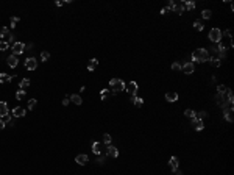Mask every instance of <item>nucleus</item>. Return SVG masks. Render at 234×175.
<instances>
[{"label":"nucleus","instance_id":"9b49d317","mask_svg":"<svg viewBox=\"0 0 234 175\" xmlns=\"http://www.w3.org/2000/svg\"><path fill=\"white\" fill-rule=\"evenodd\" d=\"M6 63H8V66H10V67L14 69V67H17V64H19V60H17L16 55H10L6 58Z\"/></svg>","mask_w":234,"mask_h":175},{"label":"nucleus","instance_id":"c03bdc74","mask_svg":"<svg viewBox=\"0 0 234 175\" xmlns=\"http://www.w3.org/2000/svg\"><path fill=\"white\" fill-rule=\"evenodd\" d=\"M5 125H6V124H5V122H3V120H2V119H0V130H3V128H5Z\"/></svg>","mask_w":234,"mask_h":175},{"label":"nucleus","instance_id":"20e7f679","mask_svg":"<svg viewBox=\"0 0 234 175\" xmlns=\"http://www.w3.org/2000/svg\"><path fill=\"white\" fill-rule=\"evenodd\" d=\"M24 50H25V44L24 42H14L13 44V55H16V56H19V55H22L24 53Z\"/></svg>","mask_w":234,"mask_h":175},{"label":"nucleus","instance_id":"72a5a7b5","mask_svg":"<svg viewBox=\"0 0 234 175\" xmlns=\"http://www.w3.org/2000/svg\"><path fill=\"white\" fill-rule=\"evenodd\" d=\"M105 161H106V155H103V153L97 155V163L98 164H105Z\"/></svg>","mask_w":234,"mask_h":175},{"label":"nucleus","instance_id":"0eeeda50","mask_svg":"<svg viewBox=\"0 0 234 175\" xmlns=\"http://www.w3.org/2000/svg\"><path fill=\"white\" fill-rule=\"evenodd\" d=\"M181 70H183V74H186V75H191L193 74V70H195V66H193V63H184V64L181 66Z\"/></svg>","mask_w":234,"mask_h":175},{"label":"nucleus","instance_id":"bb28decb","mask_svg":"<svg viewBox=\"0 0 234 175\" xmlns=\"http://www.w3.org/2000/svg\"><path fill=\"white\" fill-rule=\"evenodd\" d=\"M30 83H31V82H30L28 78H24V80H22V82H20L19 88H20V89H24V91H25V88H28V86H30Z\"/></svg>","mask_w":234,"mask_h":175},{"label":"nucleus","instance_id":"f3484780","mask_svg":"<svg viewBox=\"0 0 234 175\" xmlns=\"http://www.w3.org/2000/svg\"><path fill=\"white\" fill-rule=\"evenodd\" d=\"M69 98H70V102L75 103V105H81L83 103V98H81V96H78V94H72V96H69Z\"/></svg>","mask_w":234,"mask_h":175},{"label":"nucleus","instance_id":"37998d69","mask_svg":"<svg viewBox=\"0 0 234 175\" xmlns=\"http://www.w3.org/2000/svg\"><path fill=\"white\" fill-rule=\"evenodd\" d=\"M69 102H70V98H69V96L62 98V105H64V106H67V105H69Z\"/></svg>","mask_w":234,"mask_h":175},{"label":"nucleus","instance_id":"58836bf2","mask_svg":"<svg viewBox=\"0 0 234 175\" xmlns=\"http://www.w3.org/2000/svg\"><path fill=\"white\" fill-rule=\"evenodd\" d=\"M34 106H36V98L28 100V110H34Z\"/></svg>","mask_w":234,"mask_h":175},{"label":"nucleus","instance_id":"aec40b11","mask_svg":"<svg viewBox=\"0 0 234 175\" xmlns=\"http://www.w3.org/2000/svg\"><path fill=\"white\" fill-rule=\"evenodd\" d=\"M13 82V77L11 75H8V74H0V83H11Z\"/></svg>","mask_w":234,"mask_h":175},{"label":"nucleus","instance_id":"423d86ee","mask_svg":"<svg viewBox=\"0 0 234 175\" xmlns=\"http://www.w3.org/2000/svg\"><path fill=\"white\" fill-rule=\"evenodd\" d=\"M36 67H38V60H36V58H33V56L27 58V60H25V69L34 70Z\"/></svg>","mask_w":234,"mask_h":175},{"label":"nucleus","instance_id":"ddd939ff","mask_svg":"<svg viewBox=\"0 0 234 175\" xmlns=\"http://www.w3.org/2000/svg\"><path fill=\"white\" fill-rule=\"evenodd\" d=\"M169 166H170V169L173 170H178V166H179V160L177 158V156H172V158H170V161H169Z\"/></svg>","mask_w":234,"mask_h":175},{"label":"nucleus","instance_id":"4c0bfd02","mask_svg":"<svg viewBox=\"0 0 234 175\" xmlns=\"http://www.w3.org/2000/svg\"><path fill=\"white\" fill-rule=\"evenodd\" d=\"M48 58H50V53L48 52H42L41 53V61H47Z\"/></svg>","mask_w":234,"mask_h":175},{"label":"nucleus","instance_id":"6ab92c4d","mask_svg":"<svg viewBox=\"0 0 234 175\" xmlns=\"http://www.w3.org/2000/svg\"><path fill=\"white\" fill-rule=\"evenodd\" d=\"M10 111H8V105L6 102H0V117H3L5 114H8Z\"/></svg>","mask_w":234,"mask_h":175},{"label":"nucleus","instance_id":"39448f33","mask_svg":"<svg viewBox=\"0 0 234 175\" xmlns=\"http://www.w3.org/2000/svg\"><path fill=\"white\" fill-rule=\"evenodd\" d=\"M125 89H127V92L130 94L131 97H134L137 94V89H139V86H137V83L136 82H130L127 86H125Z\"/></svg>","mask_w":234,"mask_h":175},{"label":"nucleus","instance_id":"7ed1b4c3","mask_svg":"<svg viewBox=\"0 0 234 175\" xmlns=\"http://www.w3.org/2000/svg\"><path fill=\"white\" fill-rule=\"evenodd\" d=\"M222 34H223V31L220 30V28H212L209 31V39H211V42L212 44H217L220 39H222Z\"/></svg>","mask_w":234,"mask_h":175},{"label":"nucleus","instance_id":"4be33fe9","mask_svg":"<svg viewBox=\"0 0 234 175\" xmlns=\"http://www.w3.org/2000/svg\"><path fill=\"white\" fill-rule=\"evenodd\" d=\"M92 152L95 155H100L102 153V145H100V142H92Z\"/></svg>","mask_w":234,"mask_h":175},{"label":"nucleus","instance_id":"e433bc0d","mask_svg":"<svg viewBox=\"0 0 234 175\" xmlns=\"http://www.w3.org/2000/svg\"><path fill=\"white\" fill-rule=\"evenodd\" d=\"M228 91V88L225 86V84H220V86H217V92H220V94H225Z\"/></svg>","mask_w":234,"mask_h":175},{"label":"nucleus","instance_id":"79ce46f5","mask_svg":"<svg viewBox=\"0 0 234 175\" xmlns=\"http://www.w3.org/2000/svg\"><path fill=\"white\" fill-rule=\"evenodd\" d=\"M17 22H19V17H11V28H14Z\"/></svg>","mask_w":234,"mask_h":175},{"label":"nucleus","instance_id":"2eb2a0df","mask_svg":"<svg viewBox=\"0 0 234 175\" xmlns=\"http://www.w3.org/2000/svg\"><path fill=\"white\" fill-rule=\"evenodd\" d=\"M223 117L226 122H233V108H225L223 110Z\"/></svg>","mask_w":234,"mask_h":175},{"label":"nucleus","instance_id":"cd10ccee","mask_svg":"<svg viewBox=\"0 0 234 175\" xmlns=\"http://www.w3.org/2000/svg\"><path fill=\"white\" fill-rule=\"evenodd\" d=\"M193 28H195L197 31H203V28H205V25L201 24L200 20H195V22H193Z\"/></svg>","mask_w":234,"mask_h":175},{"label":"nucleus","instance_id":"c85d7f7f","mask_svg":"<svg viewBox=\"0 0 234 175\" xmlns=\"http://www.w3.org/2000/svg\"><path fill=\"white\" fill-rule=\"evenodd\" d=\"M111 141H112V138H111L109 133H105V134H103V142H105L106 145H111Z\"/></svg>","mask_w":234,"mask_h":175},{"label":"nucleus","instance_id":"dca6fc26","mask_svg":"<svg viewBox=\"0 0 234 175\" xmlns=\"http://www.w3.org/2000/svg\"><path fill=\"white\" fill-rule=\"evenodd\" d=\"M97 66H98V60H97V58H92V60L88 63V70H89V72H92V70L97 69Z\"/></svg>","mask_w":234,"mask_h":175},{"label":"nucleus","instance_id":"5701e85b","mask_svg":"<svg viewBox=\"0 0 234 175\" xmlns=\"http://www.w3.org/2000/svg\"><path fill=\"white\" fill-rule=\"evenodd\" d=\"M10 30L6 28V27H0V38H8L10 36Z\"/></svg>","mask_w":234,"mask_h":175},{"label":"nucleus","instance_id":"f8f14e48","mask_svg":"<svg viewBox=\"0 0 234 175\" xmlns=\"http://www.w3.org/2000/svg\"><path fill=\"white\" fill-rule=\"evenodd\" d=\"M106 156H111V158H117V156H119V150H117L114 145H108Z\"/></svg>","mask_w":234,"mask_h":175},{"label":"nucleus","instance_id":"c9c22d12","mask_svg":"<svg viewBox=\"0 0 234 175\" xmlns=\"http://www.w3.org/2000/svg\"><path fill=\"white\" fill-rule=\"evenodd\" d=\"M184 116H186V117H193V116H195V111H193V110H186V111H184Z\"/></svg>","mask_w":234,"mask_h":175},{"label":"nucleus","instance_id":"f03ea898","mask_svg":"<svg viewBox=\"0 0 234 175\" xmlns=\"http://www.w3.org/2000/svg\"><path fill=\"white\" fill-rule=\"evenodd\" d=\"M209 52L206 50V48H197L195 52L192 53V60L195 63H206L209 61Z\"/></svg>","mask_w":234,"mask_h":175},{"label":"nucleus","instance_id":"9d476101","mask_svg":"<svg viewBox=\"0 0 234 175\" xmlns=\"http://www.w3.org/2000/svg\"><path fill=\"white\" fill-rule=\"evenodd\" d=\"M192 125H193V128L197 130V131H201V130L205 128V124H203V120H200V119H197V117H192Z\"/></svg>","mask_w":234,"mask_h":175},{"label":"nucleus","instance_id":"a19ab883","mask_svg":"<svg viewBox=\"0 0 234 175\" xmlns=\"http://www.w3.org/2000/svg\"><path fill=\"white\" fill-rule=\"evenodd\" d=\"M173 8H175V2H169L167 6H165V11H173Z\"/></svg>","mask_w":234,"mask_h":175},{"label":"nucleus","instance_id":"f257e3e1","mask_svg":"<svg viewBox=\"0 0 234 175\" xmlns=\"http://www.w3.org/2000/svg\"><path fill=\"white\" fill-rule=\"evenodd\" d=\"M109 86H111V96H117L120 91H123L125 89V83H123V80H120V78H111L109 80Z\"/></svg>","mask_w":234,"mask_h":175},{"label":"nucleus","instance_id":"a18cd8bd","mask_svg":"<svg viewBox=\"0 0 234 175\" xmlns=\"http://www.w3.org/2000/svg\"><path fill=\"white\" fill-rule=\"evenodd\" d=\"M62 3H64V2H61V0H58V2H56V6H62Z\"/></svg>","mask_w":234,"mask_h":175},{"label":"nucleus","instance_id":"ea45409f","mask_svg":"<svg viewBox=\"0 0 234 175\" xmlns=\"http://www.w3.org/2000/svg\"><path fill=\"white\" fill-rule=\"evenodd\" d=\"M172 70H175V72H177V70H181V64H179V63H172Z\"/></svg>","mask_w":234,"mask_h":175},{"label":"nucleus","instance_id":"a211bd4d","mask_svg":"<svg viewBox=\"0 0 234 175\" xmlns=\"http://www.w3.org/2000/svg\"><path fill=\"white\" fill-rule=\"evenodd\" d=\"M165 100L170 102V103L177 102L178 100V94L177 92H167V94H165Z\"/></svg>","mask_w":234,"mask_h":175},{"label":"nucleus","instance_id":"c756f323","mask_svg":"<svg viewBox=\"0 0 234 175\" xmlns=\"http://www.w3.org/2000/svg\"><path fill=\"white\" fill-rule=\"evenodd\" d=\"M16 98H17V100H24V98H25V91H24V89H19V91L16 92Z\"/></svg>","mask_w":234,"mask_h":175},{"label":"nucleus","instance_id":"1a4fd4ad","mask_svg":"<svg viewBox=\"0 0 234 175\" xmlns=\"http://www.w3.org/2000/svg\"><path fill=\"white\" fill-rule=\"evenodd\" d=\"M11 114H13V117H24V116H25V108H22V106H16V108H13Z\"/></svg>","mask_w":234,"mask_h":175},{"label":"nucleus","instance_id":"4468645a","mask_svg":"<svg viewBox=\"0 0 234 175\" xmlns=\"http://www.w3.org/2000/svg\"><path fill=\"white\" fill-rule=\"evenodd\" d=\"M186 11V6H184V2H179V3H175V8H173V13L177 14H183Z\"/></svg>","mask_w":234,"mask_h":175},{"label":"nucleus","instance_id":"f704fd0d","mask_svg":"<svg viewBox=\"0 0 234 175\" xmlns=\"http://www.w3.org/2000/svg\"><path fill=\"white\" fill-rule=\"evenodd\" d=\"M8 47H10V44H8L6 41H0V52L8 50Z\"/></svg>","mask_w":234,"mask_h":175},{"label":"nucleus","instance_id":"b1692460","mask_svg":"<svg viewBox=\"0 0 234 175\" xmlns=\"http://www.w3.org/2000/svg\"><path fill=\"white\" fill-rule=\"evenodd\" d=\"M184 6H186L187 11H193V10H195V2H192V0H189V2H184Z\"/></svg>","mask_w":234,"mask_h":175},{"label":"nucleus","instance_id":"473e14b6","mask_svg":"<svg viewBox=\"0 0 234 175\" xmlns=\"http://www.w3.org/2000/svg\"><path fill=\"white\" fill-rule=\"evenodd\" d=\"M201 16H203V19H211V17H212V11H211V10H205L203 13H201Z\"/></svg>","mask_w":234,"mask_h":175},{"label":"nucleus","instance_id":"7c9ffc66","mask_svg":"<svg viewBox=\"0 0 234 175\" xmlns=\"http://www.w3.org/2000/svg\"><path fill=\"white\" fill-rule=\"evenodd\" d=\"M206 116H208V113H206V111H198V113H195V116H193V117H197V119H200V120H203Z\"/></svg>","mask_w":234,"mask_h":175},{"label":"nucleus","instance_id":"393cba45","mask_svg":"<svg viewBox=\"0 0 234 175\" xmlns=\"http://www.w3.org/2000/svg\"><path fill=\"white\" fill-rule=\"evenodd\" d=\"M0 119H2L3 122H5V124L8 125V124H11V122H13V114H11V113H8V114H5L3 117H0Z\"/></svg>","mask_w":234,"mask_h":175},{"label":"nucleus","instance_id":"49530a36","mask_svg":"<svg viewBox=\"0 0 234 175\" xmlns=\"http://www.w3.org/2000/svg\"><path fill=\"white\" fill-rule=\"evenodd\" d=\"M175 175H183L181 170H175Z\"/></svg>","mask_w":234,"mask_h":175},{"label":"nucleus","instance_id":"412c9836","mask_svg":"<svg viewBox=\"0 0 234 175\" xmlns=\"http://www.w3.org/2000/svg\"><path fill=\"white\" fill-rule=\"evenodd\" d=\"M131 100H133V103H134V106H137V108H141V106L144 105V98H141V97H137V96H134V97H131Z\"/></svg>","mask_w":234,"mask_h":175},{"label":"nucleus","instance_id":"6e6552de","mask_svg":"<svg viewBox=\"0 0 234 175\" xmlns=\"http://www.w3.org/2000/svg\"><path fill=\"white\" fill-rule=\"evenodd\" d=\"M75 163H78L80 166H84V164H88V163H89V158H88V155H84V153H80V155H76V156H75Z\"/></svg>","mask_w":234,"mask_h":175},{"label":"nucleus","instance_id":"a878e982","mask_svg":"<svg viewBox=\"0 0 234 175\" xmlns=\"http://www.w3.org/2000/svg\"><path fill=\"white\" fill-rule=\"evenodd\" d=\"M108 96H111V91L109 89H103V91L100 92V100H106Z\"/></svg>","mask_w":234,"mask_h":175},{"label":"nucleus","instance_id":"2f4dec72","mask_svg":"<svg viewBox=\"0 0 234 175\" xmlns=\"http://www.w3.org/2000/svg\"><path fill=\"white\" fill-rule=\"evenodd\" d=\"M209 60H211V64L214 67H220V64H222V61H220L219 58H209Z\"/></svg>","mask_w":234,"mask_h":175}]
</instances>
